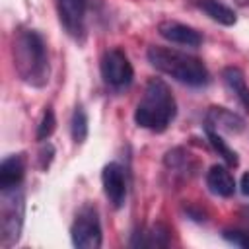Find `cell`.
<instances>
[{
	"label": "cell",
	"mask_w": 249,
	"mask_h": 249,
	"mask_svg": "<svg viewBox=\"0 0 249 249\" xmlns=\"http://www.w3.org/2000/svg\"><path fill=\"white\" fill-rule=\"evenodd\" d=\"M132 64L121 49H109L101 56V76L113 88H123L132 82Z\"/></svg>",
	"instance_id": "8992f818"
},
{
	"label": "cell",
	"mask_w": 249,
	"mask_h": 249,
	"mask_svg": "<svg viewBox=\"0 0 249 249\" xmlns=\"http://www.w3.org/2000/svg\"><path fill=\"white\" fill-rule=\"evenodd\" d=\"M58 18L64 29L80 39L84 35V18H86V0H56Z\"/></svg>",
	"instance_id": "ba28073f"
},
{
	"label": "cell",
	"mask_w": 249,
	"mask_h": 249,
	"mask_svg": "<svg viewBox=\"0 0 249 249\" xmlns=\"http://www.w3.org/2000/svg\"><path fill=\"white\" fill-rule=\"evenodd\" d=\"M158 33L169 41V43H177V45H185V47H198L202 43V37L196 29L185 25V23H179V21H173V19H165L158 25Z\"/></svg>",
	"instance_id": "9c48e42d"
},
{
	"label": "cell",
	"mask_w": 249,
	"mask_h": 249,
	"mask_svg": "<svg viewBox=\"0 0 249 249\" xmlns=\"http://www.w3.org/2000/svg\"><path fill=\"white\" fill-rule=\"evenodd\" d=\"M222 78H224L228 89L237 97V101H239V103L243 105V109L249 113V86H247V82H245L243 72H241L239 68H235V66H228V68H224Z\"/></svg>",
	"instance_id": "4fadbf2b"
},
{
	"label": "cell",
	"mask_w": 249,
	"mask_h": 249,
	"mask_svg": "<svg viewBox=\"0 0 249 249\" xmlns=\"http://www.w3.org/2000/svg\"><path fill=\"white\" fill-rule=\"evenodd\" d=\"M198 8L222 25H233L235 23V12L231 8H228L226 4L218 2V0H200Z\"/></svg>",
	"instance_id": "5bb4252c"
},
{
	"label": "cell",
	"mask_w": 249,
	"mask_h": 249,
	"mask_svg": "<svg viewBox=\"0 0 249 249\" xmlns=\"http://www.w3.org/2000/svg\"><path fill=\"white\" fill-rule=\"evenodd\" d=\"M206 121H208V126L216 128V130H226V132H241L245 128V121L235 115L233 111L230 109H224V107H210L208 115H206Z\"/></svg>",
	"instance_id": "8fae6325"
},
{
	"label": "cell",
	"mask_w": 249,
	"mask_h": 249,
	"mask_svg": "<svg viewBox=\"0 0 249 249\" xmlns=\"http://www.w3.org/2000/svg\"><path fill=\"white\" fill-rule=\"evenodd\" d=\"M54 126H56L54 113H53L51 107H47L43 117H41V121H39V126H37V140H47L54 132Z\"/></svg>",
	"instance_id": "ac0fdd59"
},
{
	"label": "cell",
	"mask_w": 249,
	"mask_h": 249,
	"mask_svg": "<svg viewBox=\"0 0 249 249\" xmlns=\"http://www.w3.org/2000/svg\"><path fill=\"white\" fill-rule=\"evenodd\" d=\"M25 175V156L12 154L0 163V189H14L21 183Z\"/></svg>",
	"instance_id": "30bf717a"
},
{
	"label": "cell",
	"mask_w": 249,
	"mask_h": 249,
	"mask_svg": "<svg viewBox=\"0 0 249 249\" xmlns=\"http://www.w3.org/2000/svg\"><path fill=\"white\" fill-rule=\"evenodd\" d=\"M148 60L156 70L175 78L181 84L204 86L208 82V70L200 58L181 53V51H175L171 47H160V45L150 47Z\"/></svg>",
	"instance_id": "3957f363"
},
{
	"label": "cell",
	"mask_w": 249,
	"mask_h": 249,
	"mask_svg": "<svg viewBox=\"0 0 249 249\" xmlns=\"http://www.w3.org/2000/svg\"><path fill=\"white\" fill-rule=\"evenodd\" d=\"M101 183H103V193L111 200L115 208H121L126 198V177L124 169L119 163H107L101 171Z\"/></svg>",
	"instance_id": "52a82bcc"
},
{
	"label": "cell",
	"mask_w": 249,
	"mask_h": 249,
	"mask_svg": "<svg viewBox=\"0 0 249 249\" xmlns=\"http://www.w3.org/2000/svg\"><path fill=\"white\" fill-rule=\"evenodd\" d=\"M241 193H243L245 196H249V173H245V175L241 177Z\"/></svg>",
	"instance_id": "44dd1931"
},
{
	"label": "cell",
	"mask_w": 249,
	"mask_h": 249,
	"mask_svg": "<svg viewBox=\"0 0 249 249\" xmlns=\"http://www.w3.org/2000/svg\"><path fill=\"white\" fill-rule=\"evenodd\" d=\"M146 239H142L140 245H148V247H165L169 243V230L163 224H156L148 233H144Z\"/></svg>",
	"instance_id": "e0dca14e"
},
{
	"label": "cell",
	"mask_w": 249,
	"mask_h": 249,
	"mask_svg": "<svg viewBox=\"0 0 249 249\" xmlns=\"http://www.w3.org/2000/svg\"><path fill=\"white\" fill-rule=\"evenodd\" d=\"M206 185L218 196H231L235 193V181L226 165H212L206 173Z\"/></svg>",
	"instance_id": "7c38bea8"
},
{
	"label": "cell",
	"mask_w": 249,
	"mask_h": 249,
	"mask_svg": "<svg viewBox=\"0 0 249 249\" xmlns=\"http://www.w3.org/2000/svg\"><path fill=\"white\" fill-rule=\"evenodd\" d=\"M206 134H208V140H210V144L214 146V150H216L230 165H237V156H235V152L222 140V136H220L214 128H210V126H206Z\"/></svg>",
	"instance_id": "2e32d148"
},
{
	"label": "cell",
	"mask_w": 249,
	"mask_h": 249,
	"mask_svg": "<svg viewBox=\"0 0 249 249\" xmlns=\"http://www.w3.org/2000/svg\"><path fill=\"white\" fill-rule=\"evenodd\" d=\"M70 130H72V138L74 142L82 144L88 136V115L84 111L82 105H78L72 113V121H70Z\"/></svg>",
	"instance_id": "9a60e30c"
},
{
	"label": "cell",
	"mask_w": 249,
	"mask_h": 249,
	"mask_svg": "<svg viewBox=\"0 0 249 249\" xmlns=\"http://www.w3.org/2000/svg\"><path fill=\"white\" fill-rule=\"evenodd\" d=\"M53 154H54V150H53L51 144H47V146L41 150V169H47V167H49V163H51V160H53Z\"/></svg>",
	"instance_id": "ffe728a7"
},
{
	"label": "cell",
	"mask_w": 249,
	"mask_h": 249,
	"mask_svg": "<svg viewBox=\"0 0 249 249\" xmlns=\"http://www.w3.org/2000/svg\"><path fill=\"white\" fill-rule=\"evenodd\" d=\"M224 239L237 245V247H249V233L247 231H241V230H226L224 233Z\"/></svg>",
	"instance_id": "d6986e66"
},
{
	"label": "cell",
	"mask_w": 249,
	"mask_h": 249,
	"mask_svg": "<svg viewBox=\"0 0 249 249\" xmlns=\"http://www.w3.org/2000/svg\"><path fill=\"white\" fill-rule=\"evenodd\" d=\"M14 66L19 78L33 88L49 82V56L43 37L35 29H19L12 43Z\"/></svg>",
	"instance_id": "6da1fadb"
},
{
	"label": "cell",
	"mask_w": 249,
	"mask_h": 249,
	"mask_svg": "<svg viewBox=\"0 0 249 249\" xmlns=\"http://www.w3.org/2000/svg\"><path fill=\"white\" fill-rule=\"evenodd\" d=\"M175 113L177 105L169 91V86L160 78H150L144 95L134 111L136 124L154 132H161L171 124Z\"/></svg>",
	"instance_id": "7a4b0ae2"
},
{
	"label": "cell",
	"mask_w": 249,
	"mask_h": 249,
	"mask_svg": "<svg viewBox=\"0 0 249 249\" xmlns=\"http://www.w3.org/2000/svg\"><path fill=\"white\" fill-rule=\"evenodd\" d=\"M23 216H25V202L21 191H18V187L4 189L0 202V245L4 249L19 241Z\"/></svg>",
	"instance_id": "277c9868"
},
{
	"label": "cell",
	"mask_w": 249,
	"mask_h": 249,
	"mask_svg": "<svg viewBox=\"0 0 249 249\" xmlns=\"http://www.w3.org/2000/svg\"><path fill=\"white\" fill-rule=\"evenodd\" d=\"M72 243L78 249H97L101 247V226L97 218V210L93 206H84L74 218L72 230Z\"/></svg>",
	"instance_id": "5b68a950"
}]
</instances>
